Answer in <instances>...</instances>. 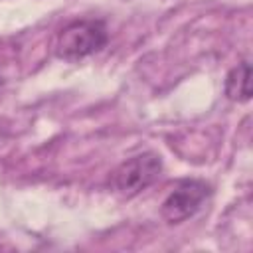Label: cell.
I'll return each instance as SVG.
<instances>
[{
  "label": "cell",
  "mask_w": 253,
  "mask_h": 253,
  "mask_svg": "<svg viewBox=\"0 0 253 253\" xmlns=\"http://www.w3.org/2000/svg\"><path fill=\"white\" fill-rule=\"evenodd\" d=\"M109 34L101 20H75L59 30L53 42L55 57L75 63L81 61L107 45Z\"/></svg>",
  "instance_id": "6da1fadb"
},
{
  "label": "cell",
  "mask_w": 253,
  "mask_h": 253,
  "mask_svg": "<svg viewBox=\"0 0 253 253\" xmlns=\"http://www.w3.org/2000/svg\"><path fill=\"white\" fill-rule=\"evenodd\" d=\"M162 174V160L156 152H140L121 162L113 172V188L123 198H134L152 186Z\"/></svg>",
  "instance_id": "7a4b0ae2"
},
{
  "label": "cell",
  "mask_w": 253,
  "mask_h": 253,
  "mask_svg": "<svg viewBox=\"0 0 253 253\" xmlns=\"http://www.w3.org/2000/svg\"><path fill=\"white\" fill-rule=\"evenodd\" d=\"M211 194V186L204 180L188 178L180 180L176 188L166 196L160 208V215L168 225H178L190 217H194L206 204Z\"/></svg>",
  "instance_id": "3957f363"
},
{
  "label": "cell",
  "mask_w": 253,
  "mask_h": 253,
  "mask_svg": "<svg viewBox=\"0 0 253 253\" xmlns=\"http://www.w3.org/2000/svg\"><path fill=\"white\" fill-rule=\"evenodd\" d=\"M225 93L231 101H249L251 99V67L249 61L239 63L227 73Z\"/></svg>",
  "instance_id": "277c9868"
}]
</instances>
